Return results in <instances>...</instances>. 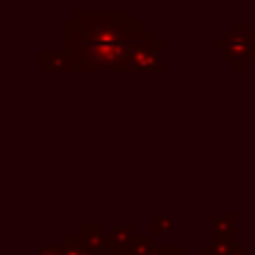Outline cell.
Segmentation results:
<instances>
[{
  "instance_id": "2",
  "label": "cell",
  "mask_w": 255,
  "mask_h": 255,
  "mask_svg": "<svg viewBox=\"0 0 255 255\" xmlns=\"http://www.w3.org/2000/svg\"><path fill=\"white\" fill-rule=\"evenodd\" d=\"M213 47L231 63L238 72L247 70L249 63H255V31L249 29L247 20H235L233 27L224 31Z\"/></svg>"
},
{
  "instance_id": "9",
  "label": "cell",
  "mask_w": 255,
  "mask_h": 255,
  "mask_svg": "<svg viewBox=\"0 0 255 255\" xmlns=\"http://www.w3.org/2000/svg\"><path fill=\"white\" fill-rule=\"evenodd\" d=\"M213 229H215V238L217 240H233L235 233V217L231 213H224V215H217L213 220Z\"/></svg>"
},
{
  "instance_id": "11",
  "label": "cell",
  "mask_w": 255,
  "mask_h": 255,
  "mask_svg": "<svg viewBox=\"0 0 255 255\" xmlns=\"http://www.w3.org/2000/svg\"><path fill=\"white\" fill-rule=\"evenodd\" d=\"M235 244V240H213V242L204 244V251L202 255H229L231 247Z\"/></svg>"
},
{
  "instance_id": "5",
  "label": "cell",
  "mask_w": 255,
  "mask_h": 255,
  "mask_svg": "<svg viewBox=\"0 0 255 255\" xmlns=\"http://www.w3.org/2000/svg\"><path fill=\"white\" fill-rule=\"evenodd\" d=\"M81 240H83L85 244H88L90 249H94V251L99 253H106V240H108V233L103 231L101 224H83L79 231Z\"/></svg>"
},
{
  "instance_id": "4",
  "label": "cell",
  "mask_w": 255,
  "mask_h": 255,
  "mask_svg": "<svg viewBox=\"0 0 255 255\" xmlns=\"http://www.w3.org/2000/svg\"><path fill=\"white\" fill-rule=\"evenodd\" d=\"M134 226L132 224H119L108 233L106 240V251L110 253H128V249L134 242Z\"/></svg>"
},
{
  "instance_id": "12",
  "label": "cell",
  "mask_w": 255,
  "mask_h": 255,
  "mask_svg": "<svg viewBox=\"0 0 255 255\" xmlns=\"http://www.w3.org/2000/svg\"><path fill=\"white\" fill-rule=\"evenodd\" d=\"M34 255H63V253H61V247H58V244H43Z\"/></svg>"
},
{
  "instance_id": "8",
  "label": "cell",
  "mask_w": 255,
  "mask_h": 255,
  "mask_svg": "<svg viewBox=\"0 0 255 255\" xmlns=\"http://www.w3.org/2000/svg\"><path fill=\"white\" fill-rule=\"evenodd\" d=\"M40 65H43V70H47V72H65V70H70V63H67V58L63 56L61 49H58V52L45 49V52L40 54Z\"/></svg>"
},
{
  "instance_id": "3",
  "label": "cell",
  "mask_w": 255,
  "mask_h": 255,
  "mask_svg": "<svg viewBox=\"0 0 255 255\" xmlns=\"http://www.w3.org/2000/svg\"><path fill=\"white\" fill-rule=\"evenodd\" d=\"M163 45L157 38H148L141 43H132L128 47V61H126V70H134V72H154L161 70L163 65Z\"/></svg>"
},
{
  "instance_id": "7",
  "label": "cell",
  "mask_w": 255,
  "mask_h": 255,
  "mask_svg": "<svg viewBox=\"0 0 255 255\" xmlns=\"http://www.w3.org/2000/svg\"><path fill=\"white\" fill-rule=\"evenodd\" d=\"M128 255H163V244H154V235H134V242L128 249Z\"/></svg>"
},
{
  "instance_id": "16",
  "label": "cell",
  "mask_w": 255,
  "mask_h": 255,
  "mask_svg": "<svg viewBox=\"0 0 255 255\" xmlns=\"http://www.w3.org/2000/svg\"><path fill=\"white\" fill-rule=\"evenodd\" d=\"M253 67H255V63H253Z\"/></svg>"
},
{
  "instance_id": "1",
  "label": "cell",
  "mask_w": 255,
  "mask_h": 255,
  "mask_svg": "<svg viewBox=\"0 0 255 255\" xmlns=\"http://www.w3.org/2000/svg\"><path fill=\"white\" fill-rule=\"evenodd\" d=\"M61 52L70 70H126L128 47L152 38L126 9H76L61 25Z\"/></svg>"
},
{
  "instance_id": "14",
  "label": "cell",
  "mask_w": 255,
  "mask_h": 255,
  "mask_svg": "<svg viewBox=\"0 0 255 255\" xmlns=\"http://www.w3.org/2000/svg\"><path fill=\"white\" fill-rule=\"evenodd\" d=\"M229 255H253V253H251V251H247V247H244V244H238V242H235L233 247H231Z\"/></svg>"
},
{
  "instance_id": "13",
  "label": "cell",
  "mask_w": 255,
  "mask_h": 255,
  "mask_svg": "<svg viewBox=\"0 0 255 255\" xmlns=\"http://www.w3.org/2000/svg\"><path fill=\"white\" fill-rule=\"evenodd\" d=\"M163 255H188L181 244H163Z\"/></svg>"
},
{
  "instance_id": "10",
  "label": "cell",
  "mask_w": 255,
  "mask_h": 255,
  "mask_svg": "<svg viewBox=\"0 0 255 255\" xmlns=\"http://www.w3.org/2000/svg\"><path fill=\"white\" fill-rule=\"evenodd\" d=\"M175 231V215L172 213H154L152 215V235L172 233Z\"/></svg>"
},
{
  "instance_id": "15",
  "label": "cell",
  "mask_w": 255,
  "mask_h": 255,
  "mask_svg": "<svg viewBox=\"0 0 255 255\" xmlns=\"http://www.w3.org/2000/svg\"><path fill=\"white\" fill-rule=\"evenodd\" d=\"M103 255H128V253H110V251H106Z\"/></svg>"
},
{
  "instance_id": "6",
  "label": "cell",
  "mask_w": 255,
  "mask_h": 255,
  "mask_svg": "<svg viewBox=\"0 0 255 255\" xmlns=\"http://www.w3.org/2000/svg\"><path fill=\"white\" fill-rule=\"evenodd\" d=\"M58 247H61V253L63 255H103L99 251H94V249H90L88 244L81 240L79 233H65L61 238V242H58Z\"/></svg>"
}]
</instances>
